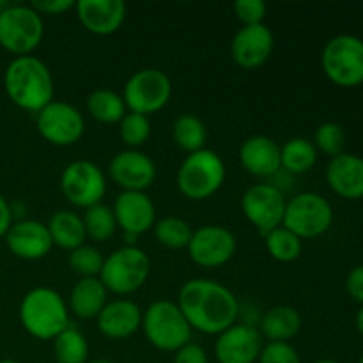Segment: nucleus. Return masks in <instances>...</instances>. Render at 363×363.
Segmentation results:
<instances>
[{"mask_svg": "<svg viewBox=\"0 0 363 363\" xmlns=\"http://www.w3.org/2000/svg\"><path fill=\"white\" fill-rule=\"evenodd\" d=\"M60 190L74 208L87 209L101 204L106 194V177L96 163L78 160L62 170Z\"/></svg>", "mask_w": 363, "mask_h": 363, "instance_id": "nucleus-11", "label": "nucleus"}, {"mask_svg": "<svg viewBox=\"0 0 363 363\" xmlns=\"http://www.w3.org/2000/svg\"><path fill=\"white\" fill-rule=\"evenodd\" d=\"M238 248L236 236L223 225H202L194 230L188 255L202 268H218L234 257Z\"/></svg>", "mask_w": 363, "mask_h": 363, "instance_id": "nucleus-14", "label": "nucleus"}, {"mask_svg": "<svg viewBox=\"0 0 363 363\" xmlns=\"http://www.w3.org/2000/svg\"><path fill=\"white\" fill-rule=\"evenodd\" d=\"M301 315L289 305H277L269 308L259 323V333L268 342H289L300 333Z\"/></svg>", "mask_w": 363, "mask_h": 363, "instance_id": "nucleus-25", "label": "nucleus"}, {"mask_svg": "<svg viewBox=\"0 0 363 363\" xmlns=\"http://www.w3.org/2000/svg\"><path fill=\"white\" fill-rule=\"evenodd\" d=\"M108 174L123 191H145L156 179V165L138 149L121 151L110 160Z\"/></svg>", "mask_w": 363, "mask_h": 363, "instance_id": "nucleus-15", "label": "nucleus"}, {"mask_svg": "<svg viewBox=\"0 0 363 363\" xmlns=\"http://www.w3.org/2000/svg\"><path fill=\"white\" fill-rule=\"evenodd\" d=\"M11 225H13V211H11L9 202L0 194V238L6 236Z\"/></svg>", "mask_w": 363, "mask_h": 363, "instance_id": "nucleus-42", "label": "nucleus"}, {"mask_svg": "<svg viewBox=\"0 0 363 363\" xmlns=\"http://www.w3.org/2000/svg\"><path fill=\"white\" fill-rule=\"evenodd\" d=\"M259 363H301L296 347L289 342H268L262 346Z\"/></svg>", "mask_w": 363, "mask_h": 363, "instance_id": "nucleus-37", "label": "nucleus"}, {"mask_svg": "<svg viewBox=\"0 0 363 363\" xmlns=\"http://www.w3.org/2000/svg\"><path fill=\"white\" fill-rule=\"evenodd\" d=\"M96 321L99 332L106 339H128L142 326V311L135 301L121 298V300L108 301Z\"/></svg>", "mask_w": 363, "mask_h": 363, "instance_id": "nucleus-22", "label": "nucleus"}, {"mask_svg": "<svg viewBox=\"0 0 363 363\" xmlns=\"http://www.w3.org/2000/svg\"><path fill=\"white\" fill-rule=\"evenodd\" d=\"M354 325H357V330L360 332V335H363V305H360L357 312V318H354Z\"/></svg>", "mask_w": 363, "mask_h": 363, "instance_id": "nucleus-43", "label": "nucleus"}, {"mask_svg": "<svg viewBox=\"0 0 363 363\" xmlns=\"http://www.w3.org/2000/svg\"><path fill=\"white\" fill-rule=\"evenodd\" d=\"M117 227L128 236L138 238L156 223V208L145 191H123L112 208Z\"/></svg>", "mask_w": 363, "mask_h": 363, "instance_id": "nucleus-17", "label": "nucleus"}, {"mask_svg": "<svg viewBox=\"0 0 363 363\" xmlns=\"http://www.w3.org/2000/svg\"><path fill=\"white\" fill-rule=\"evenodd\" d=\"M333 218L335 213L332 204L323 195L303 191L287 201L282 227L296 234L300 240H312L328 233Z\"/></svg>", "mask_w": 363, "mask_h": 363, "instance_id": "nucleus-8", "label": "nucleus"}, {"mask_svg": "<svg viewBox=\"0 0 363 363\" xmlns=\"http://www.w3.org/2000/svg\"><path fill=\"white\" fill-rule=\"evenodd\" d=\"M53 354H55L57 363H87V339L77 328L67 326L53 339Z\"/></svg>", "mask_w": 363, "mask_h": 363, "instance_id": "nucleus-30", "label": "nucleus"}, {"mask_svg": "<svg viewBox=\"0 0 363 363\" xmlns=\"http://www.w3.org/2000/svg\"><path fill=\"white\" fill-rule=\"evenodd\" d=\"M312 144L315 145L318 152L321 151L323 155L335 158V156L342 155L344 147H346V131L339 123L328 121L315 130Z\"/></svg>", "mask_w": 363, "mask_h": 363, "instance_id": "nucleus-36", "label": "nucleus"}, {"mask_svg": "<svg viewBox=\"0 0 363 363\" xmlns=\"http://www.w3.org/2000/svg\"><path fill=\"white\" fill-rule=\"evenodd\" d=\"M4 89L11 101L21 110L35 112L53 101L55 87L48 66L38 57H16L4 71Z\"/></svg>", "mask_w": 363, "mask_h": 363, "instance_id": "nucleus-2", "label": "nucleus"}, {"mask_svg": "<svg viewBox=\"0 0 363 363\" xmlns=\"http://www.w3.org/2000/svg\"><path fill=\"white\" fill-rule=\"evenodd\" d=\"M87 363H108V362H105V360H96V362H87Z\"/></svg>", "mask_w": 363, "mask_h": 363, "instance_id": "nucleus-47", "label": "nucleus"}, {"mask_svg": "<svg viewBox=\"0 0 363 363\" xmlns=\"http://www.w3.org/2000/svg\"><path fill=\"white\" fill-rule=\"evenodd\" d=\"M280 162H282V169H286L287 172L305 174L318 162V149L303 137L289 138L280 147Z\"/></svg>", "mask_w": 363, "mask_h": 363, "instance_id": "nucleus-27", "label": "nucleus"}, {"mask_svg": "<svg viewBox=\"0 0 363 363\" xmlns=\"http://www.w3.org/2000/svg\"><path fill=\"white\" fill-rule=\"evenodd\" d=\"M38 131L46 142L53 145H73L84 137L85 121L77 106L66 101H55L38 112Z\"/></svg>", "mask_w": 363, "mask_h": 363, "instance_id": "nucleus-12", "label": "nucleus"}, {"mask_svg": "<svg viewBox=\"0 0 363 363\" xmlns=\"http://www.w3.org/2000/svg\"><path fill=\"white\" fill-rule=\"evenodd\" d=\"M20 323L34 339L53 340L69 326L67 303L57 291L50 287H35L21 300Z\"/></svg>", "mask_w": 363, "mask_h": 363, "instance_id": "nucleus-3", "label": "nucleus"}, {"mask_svg": "<svg viewBox=\"0 0 363 363\" xmlns=\"http://www.w3.org/2000/svg\"><path fill=\"white\" fill-rule=\"evenodd\" d=\"M264 339L250 325H233L218 335L215 357L218 363H255L259 360Z\"/></svg>", "mask_w": 363, "mask_h": 363, "instance_id": "nucleus-16", "label": "nucleus"}, {"mask_svg": "<svg viewBox=\"0 0 363 363\" xmlns=\"http://www.w3.org/2000/svg\"><path fill=\"white\" fill-rule=\"evenodd\" d=\"M326 183L333 194L347 201L363 199V158L353 152H342L330 160Z\"/></svg>", "mask_w": 363, "mask_h": 363, "instance_id": "nucleus-21", "label": "nucleus"}, {"mask_svg": "<svg viewBox=\"0 0 363 363\" xmlns=\"http://www.w3.org/2000/svg\"><path fill=\"white\" fill-rule=\"evenodd\" d=\"M225 163L211 149L191 152L177 170V188L191 201H204L215 195L225 181Z\"/></svg>", "mask_w": 363, "mask_h": 363, "instance_id": "nucleus-5", "label": "nucleus"}, {"mask_svg": "<svg viewBox=\"0 0 363 363\" xmlns=\"http://www.w3.org/2000/svg\"><path fill=\"white\" fill-rule=\"evenodd\" d=\"M0 363H20L16 360H11V358H4V360H0Z\"/></svg>", "mask_w": 363, "mask_h": 363, "instance_id": "nucleus-46", "label": "nucleus"}, {"mask_svg": "<svg viewBox=\"0 0 363 363\" xmlns=\"http://www.w3.org/2000/svg\"><path fill=\"white\" fill-rule=\"evenodd\" d=\"M82 220H84L85 234L92 241L103 243V241H108L116 234V215H113L112 208H108V206L96 204L92 208H87Z\"/></svg>", "mask_w": 363, "mask_h": 363, "instance_id": "nucleus-33", "label": "nucleus"}, {"mask_svg": "<svg viewBox=\"0 0 363 363\" xmlns=\"http://www.w3.org/2000/svg\"><path fill=\"white\" fill-rule=\"evenodd\" d=\"M266 11H268V7L262 0H238L234 4V14L243 23V27L261 25L266 16Z\"/></svg>", "mask_w": 363, "mask_h": 363, "instance_id": "nucleus-38", "label": "nucleus"}, {"mask_svg": "<svg viewBox=\"0 0 363 363\" xmlns=\"http://www.w3.org/2000/svg\"><path fill=\"white\" fill-rule=\"evenodd\" d=\"M172 137L177 147L186 151L188 155L204 149L206 140H208V130L202 119H199L194 113H183L176 119L172 126Z\"/></svg>", "mask_w": 363, "mask_h": 363, "instance_id": "nucleus-29", "label": "nucleus"}, {"mask_svg": "<svg viewBox=\"0 0 363 363\" xmlns=\"http://www.w3.org/2000/svg\"><path fill=\"white\" fill-rule=\"evenodd\" d=\"M275 45L273 32L268 25H248L236 32L230 43V57L245 69L261 67L269 59Z\"/></svg>", "mask_w": 363, "mask_h": 363, "instance_id": "nucleus-18", "label": "nucleus"}, {"mask_svg": "<svg viewBox=\"0 0 363 363\" xmlns=\"http://www.w3.org/2000/svg\"><path fill=\"white\" fill-rule=\"evenodd\" d=\"M149 273H151V261L147 254L135 245L133 247L126 245L105 257L99 280L108 293L126 296L144 286L145 280L149 279Z\"/></svg>", "mask_w": 363, "mask_h": 363, "instance_id": "nucleus-6", "label": "nucleus"}, {"mask_svg": "<svg viewBox=\"0 0 363 363\" xmlns=\"http://www.w3.org/2000/svg\"><path fill=\"white\" fill-rule=\"evenodd\" d=\"M152 229H155L158 243L167 248H172V250L188 248L191 236H194V229L190 227V223L177 216H165V218L158 220Z\"/></svg>", "mask_w": 363, "mask_h": 363, "instance_id": "nucleus-32", "label": "nucleus"}, {"mask_svg": "<svg viewBox=\"0 0 363 363\" xmlns=\"http://www.w3.org/2000/svg\"><path fill=\"white\" fill-rule=\"evenodd\" d=\"M46 227H48L53 245L64 248V250H74V248L85 245V240H87L84 220L78 213L69 211V209H59L57 213H53Z\"/></svg>", "mask_w": 363, "mask_h": 363, "instance_id": "nucleus-26", "label": "nucleus"}, {"mask_svg": "<svg viewBox=\"0 0 363 363\" xmlns=\"http://www.w3.org/2000/svg\"><path fill=\"white\" fill-rule=\"evenodd\" d=\"M346 293L358 305H363V264L354 266L346 277Z\"/></svg>", "mask_w": 363, "mask_h": 363, "instance_id": "nucleus-40", "label": "nucleus"}, {"mask_svg": "<svg viewBox=\"0 0 363 363\" xmlns=\"http://www.w3.org/2000/svg\"><path fill=\"white\" fill-rule=\"evenodd\" d=\"M13 255L23 261H39L46 257L53 247L46 223L38 220H20L9 227L4 236Z\"/></svg>", "mask_w": 363, "mask_h": 363, "instance_id": "nucleus-19", "label": "nucleus"}, {"mask_svg": "<svg viewBox=\"0 0 363 363\" xmlns=\"http://www.w3.org/2000/svg\"><path fill=\"white\" fill-rule=\"evenodd\" d=\"M103 262H105V257L101 252L91 245H82V247L74 248L67 257V264L80 279H99Z\"/></svg>", "mask_w": 363, "mask_h": 363, "instance_id": "nucleus-34", "label": "nucleus"}, {"mask_svg": "<svg viewBox=\"0 0 363 363\" xmlns=\"http://www.w3.org/2000/svg\"><path fill=\"white\" fill-rule=\"evenodd\" d=\"M87 112L92 119L99 121L103 124L121 123L126 116V105H124L123 96L110 89H98L91 92L87 98Z\"/></svg>", "mask_w": 363, "mask_h": 363, "instance_id": "nucleus-28", "label": "nucleus"}, {"mask_svg": "<svg viewBox=\"0 0 363 363\" xmlns=\"http://www.w3.org/2000/svg\"><path fill=\"white\" fill-rule=\"evenodd\" d=\"M74 9L80 23L96 35L113 34L126 20L123 0H78Z\"/></svg>", "mask_w": 363, "mask_h": 363, "instance_id": "nucleus-20", "label": "nucleus"}, {"mask_svg": "<svg viewBox=\"0 0 363 363\" xmlns=\"http://www.w3.org/2000/svg\"><path fill=\"white\" fill-rule=\"evenodd\" d=\"M119 137L128 147L138 149L151 137V123L149 117L140 113L128 112L119 123Z\"/></svg>", "mask_w": 363, "mask_h": 363, "instance_id": "nucleus-35", "label": "nucleus"}, {"mask_svg": "<svg viewBox=\"0 0 363 363\" xmlns=\"http://www.w3.org/2000/svg\"><path fill=\"white\" fill-rule=\"evenodd\" d=\"M321 66L339 87H358L363 84V39L353 34L332 38L323 48Z\"/></svg>", "mask_w": 363, "mask_h": 363, "instance_id": "nucleus-7", "label": "nucleus"}, {"mask_svg": "<svg viewBox=\"0 0 363 363\" xmlns=\"http://www.w3.org/2000/svg\"><path fill=\"white\" fill-rule=\"evenodd\" d=\"M108 291L99 279H78L69 293V311L78 319H96L108 303Z\"/></svg>", "mask_w": 363, "mask_h": 363, "instance_id": "nucleus-24", "label": "nucleus"}, {"mask_svg": "<svg viewBox=\"0 0 363 363\" xmlns=\"http://www.w3.org/2000/svg\"><path fill=\"white\" fill-rule=\"evenodd\" d=\"M142 328L145 339L156 350L176 353L191 340V326L177 303L158 300L142 312Z\"/></svg>", "mask_w": 363, "mask_h": 363, "instance_id": "nucleus-4", "label": "nucleus"}, {"mask_svg": "<svg viewBox=\"0 0 363 363\" xmlns=\"http://www.w3.org/2000/svg\"><path fill=\"white\" fill-rule=\"evenodd\" d=\"M172 96V82L156 67H144L131 74L124 84L123 99L130 112L149 117L160 112Z\"/></svg>", "mask_w": 363, "mask_h": 363, "instance_id": "nucleus-10", "label": "nucleus"}, {"mask_svg": "<svg viewBox=\"0 0 363 363\" xmlns=\"http://www.w3.org/2000/svg\"><path fill=\"white\" fill-rule=\"evenodd\" d=\"M177 307L190 323L191 330L208 335H220L236 325L240 315L238 298L223 284L209 279H194L183 284Z\"/></svg>", "mask_w": 363, "mask_h": 363, "instance_id": "nucleus-1", "label": "nucleus"}, {"mask_svg": "<svg viewBox=\"0 0 363 363\" xmlns=\"http://www.w3.org/2000/svg\"><path fill=\"white\" fill-rule=\"evenodd\" d=\"M43 16L30 6L9 4L0 14V46L18 57L30 55L43 41Z\"/></svg>", "mask_w": 363, "mask_h": 363, "instance_id": "nucleus-9", "label": "nucleus"}, {"mask_svg": "<svg viewBox=\"0 0 363 363\" xmlns=\"http://www.w3.org/2000/svg\"><path fill=\"white\" fill-rule=\"evenodd\" d=\"M174 363H209V358L204 347L195 342H188L174 353Z\"/></svg>", "mask_w": 363, "mask_h": 363, "instance_id": "nucleus-39", "label": "nucleus"}, {"mask_svg": "<svg viewBox=\"0 0 363 363\" xmlns=\"http://www.w3.org/2000/svg\"><path fill=\"white\" fill-rule=\"evenodd\" d=\"M74 4L77 2L73 0H34L30 7L43 16V14H62L73 9Z\"/></svg>", "mask_w": 363, "mask_h": 363, "instance_id": "nucleus-41", "label": "nucleus"}, {"mask_svg": "<svg viewBox=\"0 0 363 363\" xmlns=\"http://www.w3.org/2000/svg\"><path fill=\"white\" fill-rule=\"evenodd\" d=\"M358 363H363V354L360 357V360H358Z\"/></svg>", "mask_w": 363, "mask_h": 363, "instance_id": "nucleus-48", "label": "nucleus"}, {"mask_svg": "<svg viewBox=\"0 0 363 363\" xmlns=\"http://www.w3.org/2000/svg\"><path fill=\"white\" fill-rule=\"evenodd\" d=\"M240 162L248 174L257 177H272L282 169L280 145L266 135L247 138L240 147Z\"/></svg>", "mask_w": 363, "mask_h": 363, "instance_id": "nucleus-23", "label": "nucleus"}, {"mask_svg": "<svg viewBox=\"0 0 363 363\" xmlns=\"http://www.w3.org/2000/svg\"><path fill=\"white\" fill-rule=\"evenodd\" d=\"M264 243L268 254L279 262L296 261L301 255V248H303L300 238L282 225L264 234Z\"/></svg>", "mask_w": 363, "mask_h": 363, "instance_id": "nucleus-31", "label": "nucleus"}, {"mask_svg": "<svg viewBox=\"0 0 363 363\" xmlns=\"http://www.w3.org/2000/svg\"><path fill=\"white\" fill-rule=\"evenodd\" d=\"M286 204L282 190L273 184H254L241 197L243 215L262 234L282 225Z\"/></svg>", "mask_w": 363, "mask_h": 363, "instance_id": "nucleus-13", "label": "nucleus"}, {"mask_svg": "<svg viewBox=\"0 0 363 363\" xmlns=\"http://www.w3.org/2000/svg\"><path fill=\"white\" fill-rule=\"evenodd\" d=\"M312 363H340V362L332 360V358H321V360H315V362H312Z\"/></svg>", "mask_w": 363, "mask_h": 363, "instance_id": "nucleus-44", "label": "nucleus"}, {"mask_svg": "<svg viewBox=\"0 0 363 363\" xmlns=\"http://www.w3.org/2000/svg\"><path fill=\"white\" fill-rule=\"evenodd\" d=\"M7 6H9V2H6V0H0V14L7 9Z\"/></svg>", "mask_w": 363, "mask_h": 363, "instance_id": "nucleus-45", "label": "nucleus"}]
</instances>
